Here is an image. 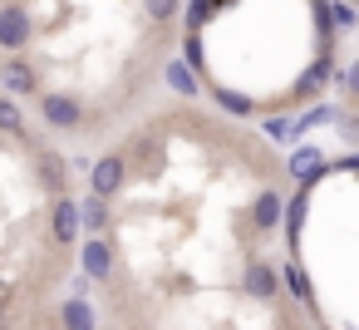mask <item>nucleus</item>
<instances>
[{"label":"nucleus","mask_w":359,"mask_h":330,"mask_svg":"<svg viewBox=\"0 0 359 330\" xmlns=\"http://www.w3.org/2000/svg\"><path fill=\"white\" fill-rule=\"evenodd\" d=\"M123 183H128V158L123 153H104L94 168H89V197H114V192H123Z\"/></svg>","instance_id":"nucleus-1"},{"label":"nucleus","mask_w":359,"mask_h":330,"mask_svg":"<svg viewBox=\"0 0 359 330\" xmlns=\"http://www.w3.org/2000/svg\"><path fill=\"white\" fill-rule=\"evenodd\" d=\"M40 119L55 128V133H74L84 124V104L74 94H40Z\"/></svg>","instance_id":"nucleus-2"},{"label":"nucleus","mask_w":359,"mask_h":330,"mask_svg":"<svg viewBox=\"0 0 359 330\" xmlns=\"http://www.w3.org/2000/svg\"><path fill=\"white\" fill-rule=\"evenodd\" d=\"M30 40H35L30 11H25V6H6V11H0V50H6V55H20Z\"/></svg>","instance_id":"nucleus-3"},{"label":"nucleus","mask_w":359,"mask_h":330,"mask_svg":"<svg viewBox=\"0 0 359 330\" xmlns=\"http://www.w3.org/2000/svg\"><path fill=\"white\" fill-rule=\"evenodd\" d=\"M50 232H55V242L60 246H74L79 242V202L74 197H55V207H50Z\"/></svg>","instance_id":"nucleus-4"},{"label":"nucleus","mask_w":359,"mask_h":330,"mask_svg":"<svg viewBox=\"0 0 359 330\" xmlns=\"http://www.w3.org/2000/svg\"><path fill=\"white\" fill-rule=\"evenodd\" d=\"M79 261H84V276H89V281H109V276H114V246H109L104 237H89L84 251H79Z\"/></svg>","instance_id":"nucleus-5"},{"label":"nucleus","mask_w":359,"mask_h":330,"mask_svg":"<svg viewBox=\"0 0 359 330\" xmlns=\"http://www.w3.org/2000/svg\"><path fill=\"white\" fill-rule=\"evenodd\" d=\"M330 74H334V55H320V60H315V65L295 79V104H310V99L330 84Z\"/></svg>","instance_id":"nucleus-6"},{"label":"nucleus","mask_w":359,"mask_h":330,"mask_svg":"<svg viewBox=\"0 0 359 330\" xmlns=\"http://www.w3.org/2000/svg\"><path fill=\"white\" fill-rule=\"evenodd\" d=\"M0 89H6V99H15V94H35L40 79H35V70L25 60H6L0 65Z\"/></svg>","instance_id":"nucleus-7"},{"label":"nucleus","mask_w":359,"mask_h":330,"mask_svg":"<svg viewBox=\"0 0 359 330\" xmlns=\"http://www.w3.org/2000/svg\"><path fill=\"white\" fill-rule=\"evenodd\" d=\"M280 222H285V202H280V192L266 187V192L251 202V227H256V232H276Z\"/></svg>","instance_id":"nucleus-8"},{"label":"nucleus","mask_w":359,"mask_h":330,"mask_svg":"<svg viewBox=\"0 0 359 330\" xmlns=\"http://www.w3.org/2000/svg\"><path fill=\"white\" fill-rule=\"evenodd\" d=\"M65 168H69V163H65L60 153H50V148L35 153V173H40V183H45L55 197H65Z\"/></svg>","instance_id":"nucleus-9"},{"label":"nucleus","mask_w":359,"mask_h":330,"mask_svg":"<svg viewBox=\"0 0 359 330\" xmlns=\"http://www.w3.org/2000/svg\"><path fill=\"white\" fill-rule=\"evenodd\" d=\"M60 325H65V330H99L94 305H89V301H79V296H69V301L60 305Z\"/></svg>","instance_id":"nucleus-10"},{"label":"nucleus","mask_w":359,"mask_h":330,"mask_svg":"<svg viewBox=\"0 0 359 330\" xmlns=\"http://www.w3.org/2000/svg\"><path fill=\"white\" fill-rule=\"evenodd\" d=\"M246 291H251L256 301H276V291H280V286H276V271H271L266 261H251V266H246Z\"/></svg>","instance_id":"nucleus-11"},{"label":"nucleus","mask_w":359,"mask_h":330,"mask_svg":"<svg viewBox=\"0 0 359 330\" xmlns=\"http://www.w3.org/2000/svg\"><path fill=\"white\" fill-rule=\"evenodd\" d=\"M79 227H84L89 237H104V227H109V202H104V197H84V202H79Z\"/></svg>","instance_id":"nucleus-12"},{"label":"nucleus","mask_w":359,"mask_h":330,"mask_svg":"<svg viewBox=\"0 0 359 330\" xmlns=\"http://www.w3.org/2000/svg\"><path fill=\"white\" fill-rule=\"evenodd\" d=\"M0 133H11V138H30V133H25V114H20V104H15V99H6V94H0Z\"/></svg>","instance_id":"nucleus-13"},{"label":"nucleus","mask_w":359,"mask_h":330,"mask_svg":"<svg viewBox=\"0 0 359 330\" xmlns=\"http://www.w3.org/2000/svg\"><path fill=\"white\" fill-rule=\"evenodd\" d=\"M163 79H168V84H172V94H182V99H192V94H197V74H192L182 60H172V65L163 70Z\"/></svg>","instance_id":"nucleus-14"},{"label":"nucleus","mask_w":359,"mask_h":330,"mask_svg":"<svg viewBox=\"0 0 359 330\" xmlns=\"http://www.w3.org/2000/svg\"><path fill=\"white\" fill-rule=\"evenodd\" d=\"M320 168H325V158H320L315 148H300V153L290 158V173H295L300 183H315V178H320Z\"/></svg>","instance_id":"nucleus-15"},{"label":"nucleus","mask_w":359,"mask_h":330,"mask_svg":"<svg viewBox=\"0 0 359 330\" xmlns=\"http://www.w3.org/2000/svg\"><path fill=\"white\" fill-rule=\"evenodd\" d=\"M212 15H217V0H192V6H187V35H197Z\"/></svg>","instance_id":"nucleus-16"},{"label":"nucleus","mask_w":359,"mask_h":330,"mask_svg":"<svg viewBox=\"0 0 359 330\" xmlns=\"http://www.w3.org/2000/svg\"><path fill=\"white\" fill-rule=\"evenodd\" d=\"M143 11H148V20H153V25H168V20L182 11V0H143Z\"/></svg>","instance_id":"nucleus-17"},{"label":"nucleus","mask_w":359,"mask_h":330,"mask_svg":"<svg viewBox=\"0 0 359 330\" xmlns=\"http://www.w3.org/2000/svg\"><path fill=\"white\" fill-rule=\"evenodd\" d=\"M285 281H290V296H295V301H305V305L315 301V291H310V276H305V271H300L295 261L285 266Z\"/></svg>","instance_id":"nucleus-18"},{"label":"nucleus","mask_w":359,"mask_h":330,"mask_svg":"<svg viewBox=\"0 0 359 330\" xmlns=\"http://www.w3.org/2000/svg\"><path fill=\"white\" fill-rule=\"evenodd\" d=\"M212 99H217L226 114H236V119H246V114H251V99H241V94H231V89H217Z\"/></svg>","instance_id":"nucleus-19"},{"label":"nucleus","mask_w":359,"mask_h":330,"mask_svg":"<svg viewBox=\"0 0 359 330\" xmlns=\"http://www.w3.org/2000/svg\"><path fill=\"white\" fill-rule=\"evenodd\" d=\"M266 138H271V143H290V138H300V133H295V119H266Z\"/></svg>","instance_id":"nucleus-20"},{"label":"nucleus","mask_w":359,"mask_h":330,"mask_svg":"<svg viewBox=\"0 0 359 330\" xmlns=\"http://www.w3.org/2000/svg\"><path fill=\"white\" fill-rule=\"evenodd\" d=\"M182 65H187L192 74L202 70V40H197V35H187V60H182Z\"/></svg>","instance_id":"nucleus-21"},{"label":"nucleus","mask_w":359,"mask_h":330,"mask_svg":"<svg viewBox=\"0 0 359 330\" xmlns=\"http://www.w3.org/2000/svg\"><path fill=\"white\" fill-rule=\"evenodd\" d=\"M344 89H349V94H354V99H359V60H354V65H349V74H344Z\"/></svg>","instance_id":"nucleus-22"},{"label":"nucleus","mask_w":359,"mask_h":330,"mask_svg":"<svg viewBox=\"0 0 359 330\" xmlns=\"http://www.w3.org/2000/svg\"><path fill=\"white\" fill-rule=\"evenodd\" d=\"M354 6H359V0H354Z\"/></svg>","instance_id":"nucleus-23"}]
</instances>
